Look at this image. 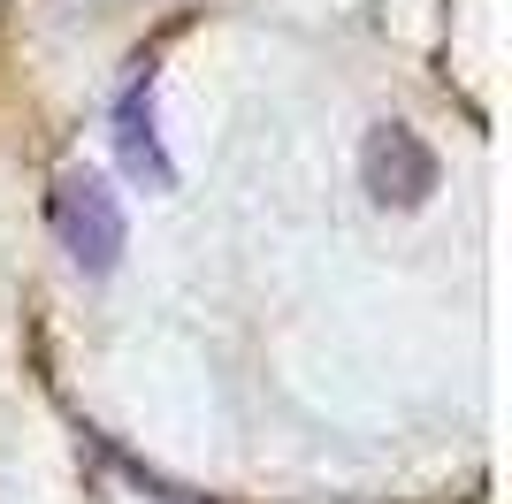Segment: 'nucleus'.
I'll return each instance as SVG.
<instances>
[{"mask_svg":"<svg viewBox=\"0 0 512 504\" xmlns=\"http://www.w3.org/2000/svg\"><path fill=\"white\" fill-rule=\"evenodd\" d=\"M115 146H123V168L138 176V184H153V191H169V184H176L169 153H161V138H153V107H146V92H130V100H123V115H115Z\"/></svg>","mask_w":512,"mask_h":504,"instance_id":"3","label":"nucleus"},{"mask_svg":"<svg viewBox=\"0 0 512 504\" xmlns=\"http://www.w3.org/2000/svg\"><path fill=\"white\" fill-rule=\"evenodd\" d=\"M360 176H367V191H375V207H398V214H413V207H428V199H436V153H428L406 123L367 130Z\"/></svg>","mask_w":512,"mask_h":504,"instance_id":"2","label":"nucleus"},{"mask_svg":"<svg viewBox=\"0 0 512 504\" xmlns=\"http://www.w3.org/2000/svg\"><path fill=\"white\" fill-rule=\"evenodd\" d=\"M54 230H62V252L77 260V268H92V275H107L115 260H123V207H115V191L100 184V176H62L54 184Z\"/></svg>","mask_w":512,"mask_h":504,"instance_id":"1","label":"nucleus"}]
</instances>
